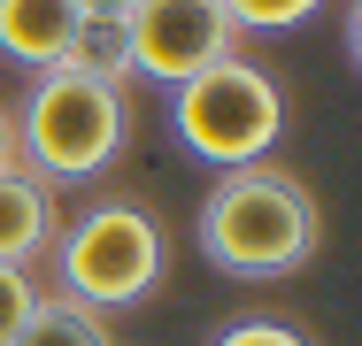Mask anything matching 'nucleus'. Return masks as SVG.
Listing matches in <instances>:
<instances>
[{"label":"nucleus","instance_id":"7ed1b4c3","mask_svg":"<svg viewBox=\"0 0 362 346\" xmlns=\"http://www.w3.org/2000/svg\"><path fill=\"white\" fill-rule=\"evenodd\" d=\"M47 262H54V292H70V300H85V308L116 316V308H139L146 292L162 285L170 239H162L154 208H139V201L116 193V201H93L85 215H70V223L54 231Z\"/></svg>","mask_w":362,"mask_h":346},{"label":"nucleus","instance_id":"20e7f679","mask_svg":"<svg viewBox=\"0 0 362 346\" xmlns=\"http://www.w3.org/2000/svg\"><path fill=\"white\" fill-rule=\"evenodd\" d=\"M170 124L185 154H201L209 169H247V162H270V146L286 138V93L262 62L223 54L170 93Z\"/></svg>","mask_w":362,"mask_h":346},{"label":"nucleus","instance_id":"f03ea898","mask_svg":"<svg viewBox=\"0 0 362 346\" xmlns=\"http://www.w3.org/2000/svg\"><path fill=\"white\" fill-rule=\"evenodd\" d=\"M16 116V162L31 177H47L54 193L100 177L124 146H132V93L124 85H100L85 69H31V93Z\"/></svg>","mask_w":362,"mask_h":346},{"label":"nucleus","instance_id":"1a4fd4ad","mask_svg":"<svg viewBox=\"0 0 362 346\" xmlns=\"http://www.w3.org/2000/svg\"><path fill=\"white\" fill-rule=\"evenodd\" d=\"M70 69H85V77H100V85H124V93H132V47H124V23H85V31H77Z\"/></svg>","mask_w":362,"mask_h":346},{"label":"nucleus","instance_id":"423d86ee","mask_svg":"<svg viewBox=\"0 0 362 346\" xmlns=\"http://www.w3.org/2000/svg\"><path fill=\"white\" fill-rule=\"evenodd\" d=\"M77 16L70 0H0V62L16 69H62L77 54Z\"/></svg>","mask_w":362,"mask_h":346},{"label":"nucleus","instance_id":"6e6552de","mask_svg":"<svg viewBox=\"0 0 362 346\" xmlns=\"http://www.w3.org/2000/svg\"><path fill=\"white\" fill-rule=\"evenodd\" d=\"M8 346H116V323H108L100 308L70 300V292H39L31 323H23Z\"/></svg>","mask_w":362,"mask_h":346},{"label":"nucleus","instance_id":"39448f33","mask_svg":"<svg viewBox=\"0 0 362 346\" xmlns=\"http://www.w3.org/2000/svg\"><path fill=\"white\" fill-rule=\"evenodd\" d=\"M124 47H132V77H154L177 93L209 62L239 54V23L223 16V0H139L124 16Z\"/></svg>","mask_w":362,"mask_h":346},{"label":"nucleus","instance_id":"4468645a","mask_svg":"<svg viewBox=\"0 0 362 346\" xmlns=\"http://www.w3.org/2000/svg\"><path fill=\"white\" fill-rule=\"evenodd\" d=\"M16 162V116H8V100H0V169Z\"/></svg>","mask_w":362,"mask_h":346},{"label":"nucleus","instance_id":"0eeeda50","mask_svg":"<svg viewBox=\"0 0 362 346\" xmlns=\"http://www.w3.org/2000/svg\"><path fill=\"white\" fill-rule=\"evenodd\" d=\"M54 231H62V201H54V185L31 177L23 162H8V169H0V262H23V270L47 262Z\"/></svg>","mask_w":362,"mask_h":346},{"label":"nucleus","instance_id":"f8f14e48","mask_svg":"<svg viewBox=\"0 0 362 346\" xmlns=\"http://www.w3.org/2000/svg\"><path fill=\"white\" fill-rule=\"evenodd\" d=\"M216 346H308V331H293L286 316H239L231 331H216Z\"/></svg>","mask_w":362,"mask_h":346},{"label":"nucleus","instance_id":"9d476101","mask_svg":"<svg viewBox=\"0 0 362 346\" xmlns=\"http://www.w3.org/2000/svg\"><path fill=\"white\" fill-rule=\"evenodd\" d=\"M324 0H223V16L239 23V31H293V23H308Z\"/></svg>","mask_w":362,"mask_h":346},{"label":"nucleus","instance_id":"ddd939ff","mask_svg":"<svg viewBox=\"0 0 362 346\" xmlns=\"http://www.w3.org/2000/svg\"><path fill=\"white\" fill-rule=\"evenodd\" d=\"M70 8L85 16V23H124V16L139 8V0H70Z\"/></svg>","mask_w":362,"mask_h":346},{"label":"nucleus","instance_id":"f257e3e1","mask_svg":"<svg viewBox=\"0 0 362 346\" xmlns=\"http://www.w3.org/2000/svg\"><path fill=\"white\" fill-rule=\"evenodd\" d=\"M201 254L216 262L223 277H293L316 262L324 246V215H316V193L278 169V162H247V169H216V185L201 193Z\"/></svg>","mask_w":362,"mask_h":346},{"label":"nucleus","instance_id":"9b49d317","mask_svg":"<svg viewBox=\"0 0 362 346\" xmlns=\"http://www.w3.org/2000/svg\"><path fill=\"white\" fill-rule=\"evenodd\" d=\"M31 308H39V277L23 270V262H0V346L31 323Z\"/></svg>","mask_w":362,"mask_h":346}]
</instances>
